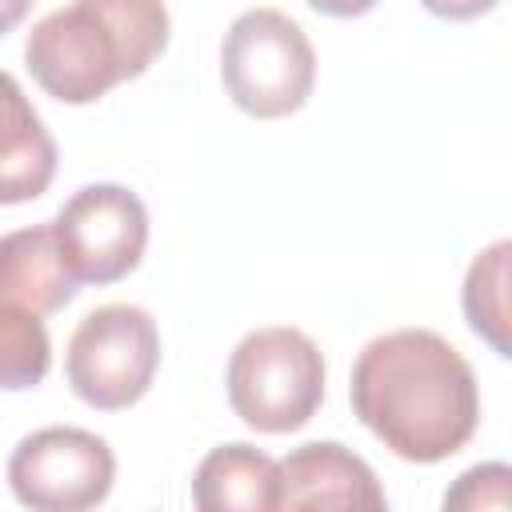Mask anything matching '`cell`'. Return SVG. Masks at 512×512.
Here are the masks:
<instances>
[{
    "label": "cell",
    "instance_id": "12",
    "mask_svg": "<svg viewBox=\"0 0 512 512\" xmlns=\"http://www.w3.org/2000/svg\"><path fill=\"white\" fill-rule=\"evenodd\" d=\"M508 264H512V240H496L484 252L472 256L468 272H464V288H460V304H464V320L468 328L496 352V356H512V320H508Z\"/></svg>",
    "mask_w": 512,
    "mask_h": 512
},
{
    "label": "cell",
    "instance_id": "14",
    "mask_svg": "<svg viewBox=\"0 0 512 512\" xmlns=\"http://www.w3.org/2000/svg\"><path fill=\"white\" fill-rule=\"evenodd\" d=\"M508 504H512V468L500 464V460H488V464L468 468L444 492V508H464V512H476V508L504 512Z\"/></svg>",
    "mask_w": 512,
    "mask_h": 512
},
{
    "label": "cell",
    "instance_id": "1",
    "mask_svg": "<svg viewBox=\"0 0 512 512\" xmlns=\"http://www.w3.org/2000/svg\"><path fill=\"white\" fill-rule=\"evenodd\" d=\"M348 400L356 420L408 464H440L480 428L476 372L432 328L372 336L352 364Z\"/></svg>",
    "mask_w": 512,
    "mask_h": 512
},
{
    "label": "cell",
    "instance_id": "7",
    "mask_svg": "<svg viewBox=\"0 0 512 512\" xmlns=\"http://www.w3.org/2000/svg\"><path fill=\"white\" fill-rule=\"evenodd\" d=\"M56 244L68 272L80 284H116L144 260L148 248V208L124 184H84L76 188L56 220Z\"/></svg>",
    "mask_w": 512,
    "mask_h": 512
},
{
    "label": "cell",
    "instance_id": "16",
    "mask_svg": "<svg viewBox=\"0 0 512 512\" xmlns=\"http://www.w3.org/2000/svg\"><path fill=\"white\" fill-rule=\"evenodd\" d=\"M308 8H316L320 16H336V20H352V16H364L372 12L380 0H304Z\"/></svg>",
    "mask_w": 512,
    "mask_h": 512
},
{
    "label": "cell",
    "instance_id": "9",
    "mask_svg": "<svg viewBox=\"0 0 512 512\" xmlns=\"http://www.w3.org/2000/svg\"><path fill=\"white\" fill-rule=\"evenodd\" d=\"M56 180V140L24 96L20 80L0 68V204H28Z\"/></svg>",
    "mask_w": 512,
    "mask_h": 512
},
{
    "label": "cell",
    "instance_id": "6",
    "mask_svg": "<svg viewBox=\"0 0 512 512\" xmlns=\"http://www.w3.org/2000/svg\"><path fill=\"white\" fill-rule=\"evenodd\" d=\"M116 456L104 436L72 424L28 432L8 456V488L36 512H84L108 500Z\"/></svg>",
    "mask_w": 512,
    "mask_h": 512
},
{
    "label": "cell",
    "instance_id": "2",
    "mask_svg": "<svg viewBox=\"0 0 512 512\" xmlns=\"http://www.w3.org/2000/svg\"><path fill=\"white\" fill-rule=\"evenodd\" d=\"M168 48L164 0H72L32 24L24 64L60 104H96Z\"/></svg>",
    "mask_w": 512,
    "mask_h": 512
},
{
    "label": "cell",
    "instance_id": "5",
    "mask_svg": "<svg viewBox=\"0 0 512 512\" xmlns=\"http://www.w3.org/2000/svg\"><path fill=\"white\" fill-rule=\"evenodd\" d=\"M160 368V332L140 304L92 308L64 348L68 388L96 412H120L144 400Z\"/></svg>",
    "mask_w": 512,
    "mask_h": 512
},
{
    "label": "cell",
    "instance_id": "15",
    "mask_svg": "<svg viewBox=\"0 0 512 512\" xmlns=\"http://www.w3.org/2000/svg\"><path fill=\"white\" fill-rule=\"evenodd\" d=\"M420 4L440 20H476V16L492 12L500 0H420Z\"/></svg>",
    "mask_w": 512,
    "mask_h": 512
},
{
    "label": "cell",
    "instance_id": "17",
    "mask_svg": "<svg viewBox=\"0 0 512 512\" xmlns=\"http://www.w3.org/2000/svg\"><path fill=\"white\" fill-rule=\"evenodd\" d=\"M36 0H0V36L4 32H12L24 16H28V8H32Z\"/></svg>",
    "mask_w": 512,
    "mask_h": 512
},
{
    "label": "cell",
    "instance_id": "8",
    "mask_svg": "<svg viewBox=\"0 0 512 512\" xmlns=\"http://www.w3.org/2000/svg\"><path fill=\"white\" fill-rule=\"evenodd\" d=\"M276 508H388V496L352 448L312 440L276 464Z\"/></svg>",
    "mask_w": 512,
    "mask_h": 512
},
{
    "label": "cell",
    "instance_id": "11",
    "mask_svg": "<svg viewBox=\"0 0 512 512\" xmlns=\"http://www.w3.org/2000/svg\"><path fill=\"white\" fill-rule=\"evenodd\" d=\"M200 512H268L276 508V460L252 444H220L192 472Z\"/></svg>",
    "mask_w": 512,
    "mask_h": 512
},
{
    "label": "cell",
    "instance_id": "10",
    "mask_svg": "<svg viewBox=\"0 0 512 512\" xmlns=\"http://www.w3.org/2000/svg\"><path fill=\"white\" fill-rule=\"evenodd\" d=\"M76 284L80 280L60 256L52 220L0 236V300L52 316L76 296Z\"/></svg>",
    "mask_w": 512,
    "mask_h": 512
},
{
    "label": "cell",
    "instance_id": "3",
    "mask_svg": "<svg viewBox=\"0 0 512 512\" xmlns=\"http://www.w3.org/2000/svg\"><path fill=\"white\" fill-rule=\"evenodd\" d=\"M228 404L252 428L284 436L304 428L324 404V356L300 328L272 324L248 332L228 356Z\"/></svg>",
    "mask_w": 512,
    "mask_h": 512
},
{
    "label": "cell",
    "instance_id": "13",
    "mask_svg": "<svg viewBox=\"0 0 512 512\" xmlns=\"http://www.w3.org/2000/svg\"><path fill=\"white\" fill-rule=\"evenodd\" d=\"M52 368V340L44 316L0 300V388L28 392Z\"/></svg>",
    "mask_w": 512,
    "mask_h": 512
},
{
    "label": "cell",
    "instance_id": "4",
    "mask_svg": "<svg viewBox=\"0 0 512 512\" xmlns=\"http://www.w3.org/2000/svg\"><path fill=\"white\" fill-rule=\"evenodd\" d=\"M220 80L240 112L280 120L308 104L316 88V48L288 12L248 8L224 32Z\"/></svg>",
    "mask_w": 512,
    "mask_h": 512
}]
</instances>
